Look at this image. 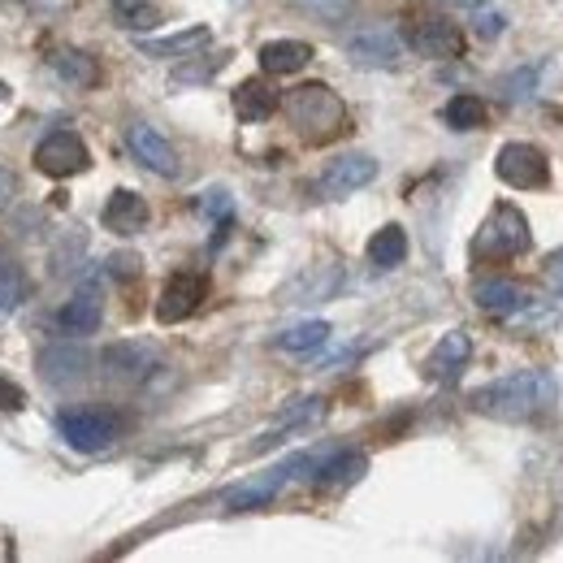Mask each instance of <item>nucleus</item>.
<instances>
[{
  "label": "nucleus",
  "instance_id": "f257e3e1",
  "mask_svg": "<svg viewBox=\"0 0 563 563\" xmlns=\"http://www.w3.org/2000/svg\"><path fill=\"white\" fill-rule=\"evenodd\" d=\"M555 377L547 368H525V373H511V377H498V382H486L468 395L473 412L490 417V421H507V424H525L538 421L555 408Z\"/></svg>",
  "mask_w": 563,
  "mask_h": 563
},
{
  "label": "nucleus",
  "instance_id": "f03ea898",
  "mask_svg": "<svg viewBox=\"0 0 563 563\" xmlns=\"http://www.w3.org/2000/svg\"><path fill=\"white\" fill-rule=\"evenodd\" d=\"M282 109L290 118V126L303 135V143L321 147V143H334L339 135L352 131V113L343 104V96L330 87V82H299L282 96Z\"/></svg>",
  "mask_w": 563,
  "mask_h": 563
},
{
  "label": "nucleus",
  "instance_id": "7ed1b4c3",
  "mask_svg": "<svg viewBox=\"0 0 563 563\" xmlns=\"http://www.w3.org/2000/svg\"><path fill=\"white\" fill-rule=\"evenodd\" d=\"M529 247H533L529 217L516 209V205H507V200L494 205L490 217H486L482 230H477V239H473V256L486 261V265H507V261L525 256Z\"/></svg>",
  "mask_w": 563,
  "mask_h": 563
},
{
  "label": "nucleus",
  "instance_id": "20e7f679",
  "mask_svg": "<svg viewBox=\"0 0 563 563\" xmlns=\"http://www.w3.org/2000/svg\"><path fill=\"white\" fill-rule=\"evenodd\" d=\"M404 40H408L412 53H421L429 62H455V57H464V31L446 13L429 9V4H412L404 13Z\"/></svg>",
  "mask_w": 563,
  "mask_h": 563
},
{
  "label": "nucleus",
  "instance_id": "39448f33",
  "mask_svg": "<svg viewBox=\"0 0 563 563\" xmlns=\"http://www.w3.org/2000/svg\"><path fill=\"white\" fill-rule=\"evenodd\" d=\"M494 174H498V183H507L516 191H547L551 187V161L538 143H503Z\"/></svg>",
  "mask_w": 563,
  "mask_h": 563
},
{
  "label": "nucleus",
  "instance_id": "423d86ee",
  "mask_svg": "<svg viewBox=\"0 0 563 563\" xmlns=\"http://www.w3.org/2000/svg\"><path fill=\"white\" fill-rule=\"evenodd\" d=\"M57 433L70 442L74 451L91 455V451H104V446L118 442L122 421L104 408H66V412H57Z\"/></svg>",
  "mask_w": 563,
  "mask_h": 563
},
{
  "label": "nucleus",
  "instance_id": "0eeeda50",
  "mask_svg": "<svg viewBox=\"0 0 563 563\" xmlns=\"http://www.w3.org/2000/svg\"><path fill=\"white\" fill-rule=\"evenodd\" d=\"M205 295H209L205 274H187V269L169 274L165 286H161V295H156V321L161 325H178V321L196 317L200 303H205Z\"/></svg>",
  "mask_w": 563,
  "mask_h": 563
},
{
  "label": "nucleus",
  "instance_id": "6e6552de",
  "mask_svg": "<svg viewBox=\"0 0 563 563\" xmlns=\"http://www.w3.org/2000/svg\"><path fill=\"white\" fill-rule=\"evenodd\" d=\"M87 165H91V152H87L82 135H74V131H53L35 143V169L48 178H74Z\"/></svg>",
  "mask_w": 563,
  "mask_h": 563
},
{
  "label": "nucleus",
  "instance_id": "1a4fd4ad",
  "mask_svg": "<svg viewBox=\"0 0 563 563\" xmlns=\"http://www.w3.org/2000/svg\"><path fill=\"white\" fill-rule=\"evenodd\" d=\"M373 178H377V161L364 156V152H347V156L325 165V174L317 178V196L321 200H343V196H352L360 187H368Z\"/></svg>",
  "mask_w": 563,
  "mask_h": 563
},
{
  "label": "nucleus",
  "instance_id": "9d476101",
  "mask_svg": "<svg viewBox=\"0 0 563 563\" xmlns=\"http://www.w3.org/2000/svg\"><path fill=\"white\" fill-rule=\"evenodd\" d=\"M312 464V455H290L286 464L278 468H269L265 477H256V482H243V486H234V490L225 494V511H252V507H265L274 494L299 473V468H308Z\"/></svg>",
  "mask_w": 563,
  "mask_h": 563
},
{
  "label": "nucleus",
  "instance_id": "9b49d317",
  "mask_svg": "<svg viewBox=\"0 0 563 563\" xmlns=\"http://www.w3.org/2000/svg\"><path fill=\"white\" fill-rule=\"evenodd\" d=\"M126 147H131V156L140 161L147 174H156V178H178V152H174V143L165 140L156 126H147V122H135L131 131H126Z\"/></svg>",
  "mask_w": 563,
  "mask_h": 563
},
{
  "label": "nucleus",
  "instance_id": "f8f14e48",
  "mask_svg": "<svg viewBox=\"0 0 563 563\" xmlns=\"http://www.w3.org/2000/svg\"><path fill=\"white\" fill-rule=\"evenodd\" d=\"M347 57L364 70H395L404 57V40L390 26H368L347 40Z\"/></svg>",
  "mask_w": 563,
  "mask_h": 563
},
{
  "label": "nucleus",
  "instance_id": "ddd939ff",
  "mask_svg": "<svg viewBox=\"0 0 563 563\" xmlns=\"http://www.w3.org/2000/svg\"><path fill=\"white\" fill-rule=\"evenodd\" d=\"M100 321H104V299H100L96 286L74 290L70 299L57 308V317H53V325H57L62 339H87V334L100 330Z\"/></svg>",
  "mask_w": 563,
  "mask_h": 563
},
{
  "label": "nucleus",
  "instance_id": "4468645a",
  "mask_svg": "<svg viewBox=\"0 0 563 563\" xmlns=\"http://www.w3.org/2000/svg\"><path fill=\"white\" fill-rule=\"evenodd\" d=\"M473 299H477V308L490 312V317H520V312L533 308L529 286H520V282H511V278H482L473 286Z\"/></svg>",
  "mask_w": 563,
  "mask_h": 563
},
{
  "label": "nucleus",
  "instance_id": "2eb2a0df",
  "mask_svg": "<svg viewBox=\"0 0 563 563\" xmlns=\"http://www.w3.org/2000/svg\"><path fill=\"white\" fill-rule=\"evenodd\" d=\"M468 355H473L468 330H451V334H442V339L433 343V352L424 355V377H429V382H455V377L464 373Z\"/></svg>",
  "mask_w": 563,
  "mask_h": 563
},
{
  "label": "nucleus",
  "instance_id": "dca6fc26",
  "mask_svg": "<svg viewBox=\"0 0 563 563\" xmlns=\"http://www.w3.org/2000/svg\"><path fill=\"white\" fill-rule=\"evenodd\" d=\"M147 217H152V209H147V200H143L140 191H113L109 196V205H104V212H100V221H104V230H113V234H122V239H131V234H140V230H147Z\"/></svg>",
  "mask_w": 563,
  "mask_h": 563
},
{
  "label": "nucleus",
  "instance_id": "f3484780",
  "mask_svg": "<svg viewBox=\"0 0 563 563\" xmlns=\"http://www.w3.org/2000/svg\"><path fill=\"white\" fill-rule=\"evenodd\" d=\"M100 364L113 382H143L156 368V352L147 343H113V347H104Z\"/></svg>",
  "mask_w": 563,
  "mask_h": 563
},
{
  "label": "nucleus",
  "instance_id": "a211bd4d",
  "mask_svg": "<svg viewBox=\"0 0 563 563\" xmlns=\"http://www.w3.org/2000/svg\"><path fill=\"white\" fill-rule=\"evenodd\" d=\"M282 109V96L274 82H265V78H243L239 87H234V113H239V122H265V118H274Z\"/></svg>",
  "mask_w": 563,
  "mask_h": 563
},
{
  "label": "nucleus",
  "instance_id": "6ab92c4d",
  "mask_svg": "<svg viewBox=\"0 0 563 563\" xmlns=\"http://www.w3.org/2000/svg\"><path fill=\"white\" fill-rule=\"evenodd\" d=\"M48 66L62 74L70 87H78V91H91L104 74H100V62L91 57V53H82V48H53L48 53Z\"/></svg>",
  "mask_w": 563,
  "mask_h": 563
},
{
  "label": "nucleus",
  "instance_id": "aec40b11",
  "mask_svg": "<svg viewBox=\"0 0 563 563\" xmlns=\"http://www.w3.org/2000/svg\"><path fill=\"white\" fill-rule=\"evenodd\" d=\"M256 57H261L265 74H299L312 62V44H303V40H269V44H261Z\"/></svg>",
  "mask_w": 563,
  "mask_h": 563
},
{
  "label": "nucleus",
  "instance_id": "412c9836",
  "mask_svg": "<svg viewBox=\"0 0 563 563\" xmlns=\"http://www.w3.org/2000/svg\"><path fill=\"white\" fill-rule=\"evenodd\" d=\"M209 26H187L178 35H161V40H140V53L147 57H196L200 48H209Z\"/></svg>",
  "mask_w": 563,
  "mask_h": 563
},
{
  "label": "nucleus",
  "instance_id": "4be33fe9",
  "mask_svg": "<svg viewBox=\"0 0 563 563\" xmlns=\"http://www.w3.org/2000/svg\"><path fill=\"white\" fill-rule=\"evenodd\" d=\"M408 261V230L404 225H382L373 239H368V265L373 269H399Z\"/></svg>",
  "mask_w": 563,
  "mask_h": 563
},
{
  "label": "nucleus",
  "instance_id": "5701e85b",
  "mask_svg": "<svg viewBox=\"0 0 563 563\" xmlns=\"http://www.w3.org/2000/svg\"><path fill=\"white\" fill-rule=\"evenodd\" d=\"M368 468V460L360 455V451H339V455H330V460H312V473H317V486H347L355 482L360 473Z\"/></svg>",
  "mask_w": 563,
  "mask_h": 563
},
{
  "label": "nucleus",
  "instance_id": "b1692460",
  "mask_svg": "<svg viewBox=\"0 0 563 563\" xmlns=\"http://www.w3.org/2000/svg\"><path fill=\"white\" fill-rule=\"evenodd\" d=\"M486 118H490L486 100H482V96H468V91H464V96H451L446 109H442V122H446L451 131H482Z\"/></svg>",
  "mask_w": 563,
  "mask_h": 563
},
{
  "label": "nucleus",
  "instance_id": "393cba45",
  "mask_svg": "<svg viewBox=\"0 0 563 563\" xmlns=\"http://www.w3.org/2000/svg\"><path fill=\"white\" fill-rule=\"evenodd\" d=\"M325 343H330V325L325 321H303V325H295V330H286V334L274 339V347L290 355H312L321 352Z\"/></svg>",
  "mask_w": 563,
  "mask_h": 563
},
{
  "label": "nucleus",
  "instance_id": "a878e982",
  "mask_svg": "<svg viewBox=\"0 0 563 563\" xmlns=\"http://www.w3.org/2000/svg\"><path fill=\"white\" fill-rule=\"evenodd\" d=\"M113 4V22L122 26V31H152V26H161V4L156 0H109Z\"/></svg>",
  "mask_w": 563,
  "mask_h": 563
},
{
  "label": "nucleus",
  "instance_id": "bb28decb",
  "mask_svg": "<svg viewBox=\"0 0 563 563\" xmlns=\"http://www.w3.org/2000/svg\"><path fill=\"white\" fill-rule=\"evenodd\" d=\"M31 278H26V269L22 265H13V261H0V317H9V312H18L26 299H31Z\"/></svg>",
  "mask_w": 563,
  "mask_h": 563
},
{
  "label": "nucleus",
  "instance_id": "cd10ccee",
  "mask_svg": "<svg viewBox=\"0 0 563 563\" xmlns=\"http://www.w3.org/2000/svg\"><path fill=\"white\" fill-rule=\"evenodd\" d=\"M295 9H303L308 18H317V22H325V26H334V22H347L355 9V0H290Z\"/></svg>",
  "mask_w": 563,
  "mask_h": 563
},
{
  "label": "nucleus",
  "instance_id": "c85d7f7f",
  "mask_svg": "<svg viewBox=\"0 0 563 563\" xmlns=\"http://www.w3.org/2000/svg\"><path fill=\"white\" fill-rule=\"evenodd\" d=\"M87 368V355L82 352H53L44 355V377L48 382H57V386H66L70 377H78Z\"/></svg>",
  "mask_w": 563,
  "mask_h": 563
},
{
  "label": "nucleus",
  "instance_id": "c756f323",
  "mask_svg": "<svg viewBox=\"0 0 563 563\" xmlns=\"http://www.w3.org/2000/svg\"><path fill=\"white\" fill-rule=\"evenodd\" d=\"M18 408H26V390L18 382L0 377V412H18Z\"/></svg>",
  "mask_w": 563,
  "mask_h": 563
},
{
  "label": "nucleus",
  "instance_id": "7c9ffc66",
  "mask_svg": "<svg viewBox=\"0 0 563 563\" xmlns=\"http://www.w3.org/2000/svg\"><path fill=\"white\" fill-rule=\"evenodd\" d=\"M221 62H225V57H212L209 66H183V70L174 74V82H209L212 74L221 70Z\"/></svg>",
  "mask_w": 563,
  "mask_h": 563
},
{
  "label": "nucleus",
  "instance_id": "2f4dec72",
  "mask_svg": "<svg viewBox=\"0 0 563 563\" xmlns=\"http://www.w3.org/2000/svg\"><path fill=\"white\" fill-rule=\"evenodd\" d=\"M13 200H18V174L9 165H0V217L13 209Z\"/></svg>",
  "mask_w": 563,
  "mask_h": 563
},
{
  "label": "nucleus",
  "instance_id": "473e14b6",
  "mask_svg": "<svg viewBox=\"0 0 563 563\" xmlns=\"http://www.w3.org/2000/svg\"><path fill=\"white\" fill-rule=\"evenodd\" d=\"M477 31H482V35H498V31H503V18H498V13H486V18H477Z\"/></svg>",
  "mask_w": 563,
  "mask_h": 563
},
{
  "label": "nucleus",
  "instance_id": "72a5a7b5",
  "mask_svg": "<svg viewBox=\"0 0 563 563\" xmlns=\"http://www.w3.org/2000/svg\"><path fill=\"white\" fill-rule=\"evenodd\" d=\"M451 4H464V9H477V4H486V0H451Z\"/></svg>",
  "mask_w": 563,
  "mask_h": 563
}]
</instances>
